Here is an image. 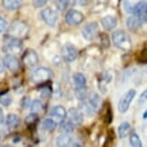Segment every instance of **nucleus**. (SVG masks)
Returning <instances> with one entry per match:
<instances>
[{
    "instance_id": "obj_40",
    "label": "nucleus",
    "mask_w": 147,
    "mask_h": 147,
    "mask_svg": "<svg viewBox=\"0 0 147 147\" xmlns=\"http://www.w3.org/2000/svg\"><path fill=\"white\" fill-rule=\"evenodd\" d=\"M147 91L146 90H144L142 94H140V100L141 101V103H144V102L146 101V98H147Z\"/></svg>"
},
{
    "instance_id": "obj_27",
    "label": "nucleus",
    "mask_w": 147,
    "mask_h": 147,
    "mask_svg": "<svg viewBox=\"0 0 147 147\" xmlns=\"http://www.w3.org/2000/svg\"><path fill=\"white\" fill-rule=\"evenodd\" d=\"M75 95L79 100H81V101L86 100L88 97V90H87L86 86L85 87H77L75 88Z\"/></svg>"
},
{
    "instance_id": "obj_7",
    "label": "nucleus",
    "mask_w": 147,
    "mask_h": 147,
    "mask_svg": "<svg viewBox=\"0 0 147 147\" xmlns=\"http://www.w3.org/2000/svg\"><path fill=\"white\" fill-rule=\"evenodd\" d=\"M136 96V90H130L121 97L120 101L118 103V111L121 113H124L128 111L130 105H131L133 99Z\"/></svg>"
},
{
    "instance_id": "obj_11",
    "label": "nucleus",
    "mask_w": 147,
    "mask_h": 147,
    "mask_svg": "<svg viewBox=\"0 0 147 147\" xmlns=\"http://www.w3.org/2000/svg\"><path fill=\"white\" fill-rule=\"evenodd\" d=\"M22 61L27 67H34L38 63V56L37 52L33 49H27L22 56Z\"/></svg>"
},
{
    "instance_id": "obj_2",
    "label": "nucleus",
    "mask_w": 147,
    "mask_h": 147,
    "mask_svg": "<svg viewBox=\"0 0 147 147\" xmlns=\"http://www.w3.org/2000/svg\"><path fill=\"white\" fill-rule=\"evenodd\" d=\"M22 41L21 38H18L12 36H5L4 38V46H3V51L7 54H12L16 55L20 53L22 50Z\"/></svg>"
},
{
    "instance_id": "obj_41",
    "label": "nucleus",
    "mask_w": 147,
    "mask_h": 147,
    "mask_svg": "<svg viewBox=\"0 0 147 147\" xmlns=\"http://www.w3.org/2000/svg\"><path fill=\"white\" fill-rule=\"evenodd\" d=\"M4 69H5V66H4V63H3V61L0 59V74L3 73Z\"/></svg>"
},
{
    "instance_id": "obj_33",
    "label": "nucleus",
    "mask_w": 147,
    "mask_h": 147,
    "mask_svg": "<svg viewBox=\"0 0 147 147\" xmlns=\"http://www.w3.org/2000/svg\"><path fill=\"white\" fill-rule=\"evenodd\" d=\"M105 122H106L107 124H110L113 122V112H112V107H111L110 105H107V108H106Z\"/></svg>"
},
{
    "instance_id": "obj_13",
    "label": "nucleus",
    "mask_w": 147,
    "mask_h": 147,
    "mask_svg": "<svg viewBox=\"0 0 147 147\" xmlns=\"http://www.w3.org/2000/svg\"><path fill=\"white\" fill-rule=\"evenodd\" d=\"M50 116L52 117V119H54V120L57 122V123L65 120V116H66V111L65 109V107L61 106V105L54 106L50 111Z\"/></svg>"
},
{
    "instance_id": "obj_3",
    "label": "nucleus",
    "mask_w": 147,
    "mask_h": 147,
    "mask_svg": "<svg viewBox=\"0 0 147 147\" xmlns=\"http://www.w3.org/2000/svg\"><path fill=\"white\" fill-rule=\"evenodd\" d=\"M28 32H29V27L26 22L21 20H16L11 24L7 35L18 38H23L27 36Z\"/></svg>"
},
{
    "instance_id": "obj_43",
    "label": "nucleus",
    "mask_w": 147,
    "mask_h": 147,
    "mask_svg": "<svg viewBox=\"0 0 147 147\" xmlns=\"http://www.w3.org/2000/svg\"><path fill=\"white\" fill-rule=\"evenodd\" d=\"M19 140H20V138H19V137H16V138H13V142H15V143L18 142Z\"/></svg>"
},
{
    "instance_id": "obj_32",
    "label": "nucleus",
    "mask_w": 147,
    "mask_h": 147,
    "mask_svg": "<svg viewBox=\"0 0 147 147\" xmlns=\"http://www.w3.org/2000/svg\"><path fill=\"white\" fill-rule=\"evenodd\" d=\"M130 143L134 147H141L142 146V142H141L140 137L137 134H132L130 136Z\"/></svg>"
},
{
    "instance_id": "obj_38",
    "label": "nucleus",
    "mask_w": 147,
    "mask_h": 147,
    "mask_svg": "<svg viewBox=\"0 0 147 147\" xmlns=\"http://www.w3.org/2000/svg\"><path fill=\"white\" fill-rule=\"evenodd\" d=\"M30 104H31V99H30V97L28 96L23 97V99H22V101H21V106L23 108H27L30 106Z\"/></svg>"
},
{
    "instance_id": "obj_14",
    "label": "nucleus",
    "mask_w": 147,
    "mask_h": 147,
    "mask_svg": "<svg viewBox=\"0 0 147 147\" xmlns=\"http://www.w3.org/2000/svg\"><path fill=\"white\" fill-rule=\"evenodd\" d=\"M68 117L74 125H80L83 122V118H84V115L80 112V110L76 109V108H71L68 111Z\"/></svg>"
},
{
    "instance_id": "obj_22",
    "label": "nucleus",
    "mask_w": 147,
    "mask_h": 147,
    "mask_svg": "<svg viewBox=\"0 0 147 147\" xmlns=\"http://www.w3.org/2000/svg\"><path fill=\"white\" fill-rule=\"evenodd\" d=\"M132 130V127L131 125L128 123V122H123V123H121L120 125L118 127V135H119V138H123L127 137L130 132H131Z\"/></svg>"
},
{
    "instance_id": "obj_31",
    "label": "nucleus",
    "mask_w": 147,
    "mask_h": 147,
    "mask_svg": "<svg viewBox=\"0 0 147 147\" xmlns=\"http://www.w3.org/2000/svg\"><path fill=\"white\" fill-rule=\"evenodd\" d=\"M1 94L2 95H0V104H2L3 106H9L12 104V98L7 94V90L2 92Z\"/></svg>"
},
{
    "instance_id": "obj_30",
    "label": "nucleus",
    "mask_w": 147,
    "mask_h": 147,
    "mask_svg": "<svg viewBox=\"0 0 147 147\" xmlns=\"http://www.w3.org/2000/svg\"><path fill=\"white\" fill-rule=\"evenodd\" d=\"M102 77L99 78L98 80V84H99V87H100V90H102V88L105 87L106 84H109V83L112 81V76L110 75L109 73H102Z\"/></svg>"
},
{
    "instance_id": "obj_15",
    "label": "nucleus",
    "mask_w": 147,
    "mask_h": 147,
    "mask_svg": "<svg viewBox=\"0 0 147 147\" xmlns=\"http://www.w3.org/2000/svg\"><path fill=\"white\" fill-rule=\"evenodd\" d=\"M6 124L10 130H16L20 126V117L15 113H9L6 117Z\"/></svg>"
},
{
    "instance_id": "obj_35",
    "label": "nucleus",
    "mask_w": 147,
    "mask_h": 147,
    "mask_svg": "<svg viewBox=\"0 0 147 147\" xmlns=\"http://www.w3.org/2000/svg\"><path fill=\"white\" fill-rule=\"evenodd\" d=\"M7 26H8V23H7L6 19H5L3 16H0V33L4 32L5 30H6Z\"/></svg>"
},
{
    "instance_id": "obj_18",
    "label": "nucleus",
    "mask_w": 147,
    "mask_h": 147,
    "mask_svg": "<svg viewBox=\"0 0 147 147\" xmlns=\"http://www.w3.org/2000/svg\"><path fill=\"white\" fill-rule=\"evenodd\" d=\"M22 4H23V0H2L3 7L9 11L18 10L22 6Z\"/></svg>"
},
{
    "instance_id": "obj_42",
    "label": "nucleus",
    "mask_w": 147,
    "mask_h": 147,
    "mask_svg": "<svg viewBox=\"0 0 147 147\" xmlns=\"http://www.w3.org/2000/svg\"><path fill=\"white\" fill-rule=\"evenodd\" d=\"M4 113L2 112V110L0 109V124H2L4 122Z\"/></svg>"
},
{
    "instance_id": "obj_23",
    "label": "nucleus",
    "mask_w": 147,
    "mask_h": 147,
    "mask_svg": "<svg viewBox=\"0 0 147 147\" xmlns=\"http://www.w3.org/2000/svg\"><path fill=\"white\" fill-rule=\"evenodd\" d=\"M38 121V116L37 113H31L30 115H27L25 118V123L27 124L29 129H34L35 126L37 125Z\"/></svg>"
},
{
    "instance_id": "obj_17",
    "label": "nucleus",
    "mask_w": 147,
    "mask_h": 147,
    "mask_svg": "<svg viewBox=\"0 0 147 147\" xmlns=\"http://www.w3.org/2000/svg\"><path fill=\"white\" fill-rule=\"evenodd\" d=\"M133 15L147 18V4L145 1L138 2L133 7Z\"/></svg>"
},
{
    "instance_id": "obj_4",
    "label": "nucleus",
    "mask_w": 147,
    "mask_h": 147,
    "mask_svg": "<svg viewBox=\"0 0 147 147\" xmlns=\"http://www.w3.org/2000/svg\"><path fill=\"white\" fill-rule=\"evenodd\" d=\"M53 77V72L51 69L41 66V67L37 68L32 74V80L34 83L37 84H43L49 81Z\"/></svg>"
},
{
    "instance_id": "obj_29",
    "label": "nucleus",
    "mask_w": 147,
    "mask_h": 147,
    "mask_svg": "<svg viewBox=\"0 0 147 147\" xmlns=\"http://www.w3.org/2000/svg\"><path fill=\"white\" fill-rule=\"evenodd\" d=\"M79 110H80V112L85 115H91L94 113V111L92 110V108L90 106V104L85 103V102H83L79 106Z\"/></svg>"
},
{
    "instance_id": "obj_16",
    "label": "nucleus",
    "mask_w": 147,
    "mask_h": 147,
    "mask_svg": "<svg viewBox=\"0 0 147 147\" xmlns=\"http://www.w3.org/2000/svg\"><path fill=\"white\" fill-rule=\"evenodd\" d=\"M101 24L105 30L111 31V30L115 29L116 25H117V20H116V18L113 16H106L102 18Z\"/></svg>"
},
{
    "instance_id": "obj_36",
    "label": "nucleus",
    "mask_w": 147,
    "mask_h": 147,
    "mask_svg": "<svg viewBox=\"0 0 147 147\" xmlns=\"http://www.w3.org/2000/svg\"><path fill=\"white\" fill-rule=\"evenodd\" d=\"M101 41H102V45H103L105 48H108L110 45V40H109V37L107 35L103 34L101 36Z\"/></svg>"
},
{
    "instance_id": "obj_21",
    "label": "nucleus",
    "mask_w": 147,
    "mask_h": 147,
    "mask_svg": "<svg viewBox=\"0 0 147 147\" xmlns=\"http://www.w3.org/2000/svg\"><path fill=\"white\" fill-rule=\"evenodd\" d=\"M73 78V82H74V85L75 87H85L86 84H87V79L84 74L80 73V72H76V73L73 74L72 76Z\"/></svg>"
},
{
    "instance_id": "obj_8",
    "label": "nucleus",
    "mask_w": 147,
    "mask_h": 147,
    "mask_svg": "<svg viewBox=\"0 0 147 147\" xmlns=\"http://www.w3.org/2000/svg\"><path fill=\"white\" fill-rule=\"evenodd\" d=\"M65 21L66 23L71 26H77L80 25L84 21V15L76 10L68 11L65 15Z\"/></svg>"
},
{
    "instance_id": "obj_10",
    "label": "nucleus",
    "mask_w": 147,
    "mask_h": 147,
    "mask_svg": "<svg viewBox=\"0 0 147 147\" xmlns=\"http://www.w3.org/2000/svg\"><path fill=\"white\" fill-rule=\"evenodd\" d=\"M3 63L4 66L7 67L11 72H18L20 68V63L18 58L16 57V55H12V54H7L6 56L3 58Z\"/></svg>"
},
{
    "instance_id": "obj_44",
    "label": "nucleus",
    "mask_w": 147,
    "mask_h": 147,
    "mask_svg": "<svg viewBox=\"0 0 147 147\" xmlns=\"http://www.w3.org/2000/svg\"><path fill=\"white\" fill-rule=\"evenodd\" d=\"M146 115H147V113L144 112V113H143V119H146Z\"/></svg>"
},
{
    "instance_id": "obj_37",
    "label": "nucleus",
    "mask_w": 147,
    "mask_h": 147,
    "mask_svg": "<svg viewBox=\"0 0 147 147\" xmlns=\"http://www.w3.org/2000/svg\"><path fill=\"white\" fill-rule=\"evenodd\" d=\"M49 0H33V5L37 8H40V7H42L44 6Z\"/></svg>"
},
{
    "instance_id": "obj_34",
    "label": "nucleus",
    "mask_w": 147,
    "mask_h": 147,
    "mask_svg": "<svg viewBox=\"0 0 147 147\" xmlns=\"http://www.w3.org/2000/svg\"><path fill=\"white\" fill-rule=\"evenodd\" d=\"M71 0H56L57 2V8L59 11H65L68 7Z\"/></svg>"
},
{
    "instance_id": "obj_19",
    "label": "nucleus",
    "mask_w": 147,
    "mask_h": 147,
    "mask_svg": "<svg viewBox=\"0 0 147 147\" xmlns=\"http://www.w3.org/2000/svg\"><path fill=\"white\" fill-rule=\"evenodd\" d=\"M72 138L66 133L60 135L59 137L56 138V145L59 147H65V146H70V144L72 143Z\"/></svg>"
},
{
    "instance_id": "obj_1",
    "label": "nucleus",
    "mask_w": 147,
    "mask_h": 147,
    "mask_svg": "<svg viewBox=\"0 0 147 147\" xmlns=\"http://www.w3.org/2000/svg\"><path fill=\"white\" fill-rule=\"evenodd\" d=\"M112 40L113 44L121 50L128 51L132 48L131 38L123 30H116L113 32L112 35Z\"/></svg>"
},
{
    "instance_id": "obj_28",
    "label": "nucleus",
    "mask_w": 147,
    "mask_h": 147,
    "mask_svg": "<svg viewBox=\"0 0 147 147\" xmlns=\"http://www.w3.org/2000/svg\"><path fill=\"white\" fill-rule=\"evenodd\" d=\"M40 96L42 97V98L48 99L52 94V88H51L50 86L44 85V83H43L42 86H41V88L40 90Z\"/></svg>"
},
{
    "instance_id": "obj_9",
    "label": "nucleus",
    "mask_w": 147,
    "mask_h": 147,
    "mask_svg": "<svg viewBox=\"0 0 147 147\" xmlns=\"http://www.w3.org/2000/svg\"><path fill=\"white\" fill-rule=\"evenodd\" d=\"M40 16L47 25H49L51 27H54L56 25L57 20H58V15H57L56 11H54L53 9H51V8H46V9L42 10L40 13Z\"/></svg>"
},
{
    "instance_id": "obj_12",
    "label": "nucleus",
    "mask_w": 147,
    "mask_h": 147,
    "mask_svg": "<svg viewBox=\"0 0 147 147\" xmlns=\"http://www.w3.org/2000/svg\"><path fill=\"white\" fill-rule=\"evenodd\" d=\"M146 18H147L133 15L127 19V27L132 31H136L143 25V23L146 21Z\"/></svg>"
},
{
    "instance_id": "obj_20",
    "label": "nucleus",
    "mask_w": 147,
    "mask_h": 147,
    "mask_svg": "<svg viewBox=\"0 0 147 147\" xmlns=\"http://www.w3.org/2000/svg\"><path fill=\"white\" fill-rule=\"evenodd\" d=\"M88 104H90V106L92 108V110L94 112H96V111L100 109V107H101V104H102L101 97L97 93H93L92 95L90 97Z\"/></svg>"
},
{
    "instance_id": "obj_6",
    "label": "nucleus",
    "mask_w": 147,
    "mask_h": 147,
    "mask_svg": "<svg viewBox=\"0 0 147 147\" xmlns=\"http://www.w3.org/2000/svg\"><path fill=\"white\" fill-rule=\"evenodd\" d=\"M61 53L63 61H65L66 63L74 62L77 58V50L75 46L71 43H65V45H63Z\"/></svg>"
},
{
    "instance_id": "obj_39",
    "label": "nucleus",
    "mask_w": 147,
    "mask_h": 147,
    "mask_svg": "<svg viewBox=\"0 0 147 147\" xmlns=\"http://www.w3.org/2000/svg\"><path fill=\"white\" fill-rule=\"evenodd\" d=\"M123 5H124V9H125V12H127V13H133V7L130 5V3L127 0H124V3H123Z\"/></svg>"
},
{
    "instance_id": "obj_5",
    "label": "nucleus",
    "mask_w": 147,
    "mask_h": 147,
    "mask_svg": "<svg viewBox=\"0 0 147 147\" xmlns=\"http://www.w3.org/2000/svg\"><path fill=\"white\" fill-rule=\"evenodd\" d=\"M99 33V26L97 22H90L86 24L82 29V35L87 40H94Z\"/></svg>"
},
{
    "instance_id": "obj_24",
    "label": "nucleus",
    "mask_w": 147,
    "mask_h": 147,
    "mask_svg": "<svg viewBox=\"0 0 147 147\" xmlns=\"http://www.w3.org/2000/svg\"><path fill=\"white\" fill-rule=\"evenodd\" d=\"M60 129L61 131L63 132V133H66V134H70L74 131V129H75V125H74L73 123L68 120V121H62L61 122V126H60Z\"/></svg>"
},
{
    "instance_id": "obj_25",
    "label": "nucleus",
    "mask_w": 147,
    "mask_h": 147,
    "mask_svg": "<svg viewBox=\"0 0 147 147\" xmlns=\"http://www.w3.org/2000/svg\"><path fill=\"white\" fill-rule=\"evenodd\" d=\"M42 127H43V129L46 130L47 132H52L53 130L56 129L57 122L52 118H47L42 122Z\"/></svg>"
},
{
    "instance_id": "obj_26",
    "label": "nucleus",
    "mask_w": 147,
    "mask_h": 147,
    "mask_svg": "<svg viewBox=\"0 0 147 147\" xmlns=\"http://www.w3.org/2000/svg\"><path fill=\"white\" fill-rule=\"evenodd\" d=\"M31 112L32 113H41L42 111H44V107H43V104L42 102L38 99H36L33 102H31Z\"/></svg>"
}]
</instances>
